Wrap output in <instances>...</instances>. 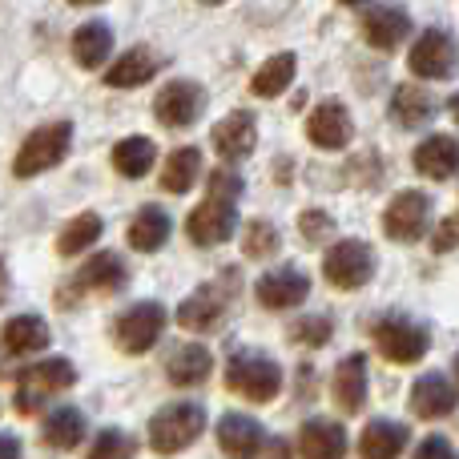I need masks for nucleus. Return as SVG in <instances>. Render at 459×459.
Instances as JSON below:
<instances>
[{
	"mask_svg": "<svg viewBox=\"0 0 459 459\" xmlns=\"http://www.w3.org/2000/svg\"><path fill=\"white\" fill-rule=\"evenodd\" d=\"M77 383V367L69 359H45V363H32L16 375V395L13 407L21 415H37L56 391H69Z\"/></svg>",
	"mask_w": 459,
	"mask_h": 459,
	"instance_id": "1",
	"label": "nucleus"
},
{
	"mask_svg": "<svg viewBox=\"0 0 459 459\" xmlns=\"http://www.w3.org/2000/svg\"><path fill=\"white\" fill-rule=\"evenodd\" d=\"M69 145H73L69 121H48V126L32 129V134L21 142L16 158H13V174L16 178H37V174H45V169L61 166V161L69 158Z\"/></svg>",
	"mask_w": 459,
	"mask_h": 459,
	"instance_id": "2",
	"label": "nucleus"
},
{
	"mask_svg": "<svg viewBox=\"0 0 459 459\" xmlns=\"http://www.w3.org/2000/svg\"><path fill=\"white\" fill-rule=\"evenodd\" d=\"M226 387L250 403H270L282 391V371L274 359L258 355V351H238L226 363Z\"/></svg>",
	"mask_w": 459,
	"mask_h": 459,
	"instance_id": "3",
	"label": "nucleus"
},
{
	"mask_svg": "<svg viewBox=\"0 0 459 459\" xmlns=\"http://www.w3.org/2000/svg\"><path fill=\"white\" fill-rule=\"evenodd\" d=\"M206 431V411L198 403H169L150 420V447L158 455H178Z\"/></svg>",
	"mask_w": 459,
	"mask_h": 459,
	"instance_id": "4",
	"label": "nucleus"
},
{
	"mask_svg": "<svg viewBox=\"0 0 459 459\" xmlns=\"http://www.w3.org/2000/svg\"><path fill=\"white\" fill-rule=\"evenodd\" d=\"M234 290H238V278H234V270H226L222 278H214V282L198 286V290H194L190 299L178 307V323H182L186 331H194V334L214 331V326L226 318Z\"/></svg>",
	"mask_w": 459,
	"mask_h": 459,
	"instance_id": "5",
	"label": "nucleus"
},
{
	"mask_svg": "<svg viewBox=\"0 0 459 459\" xmlns=\"http://www.w3.org/2000/svg\"><path fill=\"white\" fill-rule=\"evenodd\" d=\"M371 334H375L379 355L387 359V363H399V367L420 363V359L428 355V347H431L428 331H423L420 323H411L407 315H383L379 323L371 326Z\"/></svg>",
	"mask_w": 459,
	"mask_h": 459,
	"instance_id": "6",
	"label": "nucleus"
},
{
	"mask_svg": "<svg viewBox=\"0 0 459 459\" xmlns=\"http://www.w3.org/2000/svg\"><path fill=\"white\" fill-rule=\"evenodd\" d=\"M161 331H166V307L161 302H134L113 323V342L126 355H145L161 339Z\"/></svg>",
	"mask_w": 459,
	"mask_h": 459,
	"instance_id": "7",
	"label": "nucleus"
},
{
	"mask_svg": "<svg viewBox=\"0 0 459 459\" xmlns=\"http://www.w3.org/2000/svg\"><path fill=\"white\" fill-rule=\"evenodd\" d=\"M126 282H129L126 262H121L117 254H93V258H89L85 266L61 286L56 302H61V307H73L81 294H117Z\"/></svg>",
	"mask_w": 459,
	"mask_h": 459,
	"instance_id": "8",
	"label": "nucleus"
},
{
	"mask_svg": "<svg viewBox=\"0 0 459 459\" xmlns=\"http://www.w3.org/2000/svg\"><path fill=\"white\" fill-rule=\"evenodd\" d=\"M323 274L334 290H359V286H367V278L375 274L371 246L359 242V238H342V242H334L323 258Z\"/></svg>",
	"mask_w": 459,
	"mask_h": 459,
	"instance_id": "9",
	"label": "nucleus"
},
{
	"mask_svg": "<svg viewBox=\"0 0 459 459\" xmlns=\"http://www.w3.org/2000/svg\"><path fill=\"white\" fill-rule=\"evenodd\" d=\"M428 222H431V198L420 190L395 194L387 214H383V230H387V238H395V242H420V238L428 234Z\"/></svg>",
	"mask_w": 459,
	"mask_h": 459,
	"instance_id": "10",
	"label": "nucleus"
},
{
	"mask_svg": "<svg viewBox=\"0 0 459 459\" xmlns=\"http://www.w3.org/2000/svg\"><path fill=\"white\" fill-rule=\"evenodd\" d=\"M202 109H206V89H202L198 81H174V85H166L158 93V101H153V117L166 129L194 126V121L202 117Z\"/></svg>",
	"mask_w": 459,
	"mask_h": 459,
	"instance_id": "11",
	"label": "nucleus"
},
{
	"mask_svg": "<svg viewBox=\"0 0 459 459\" xmlns=\"http://www.w3.org/2000/svg\"><path fill=\"white\" fill-rule=\"evenodd\" d=\"M455 61H459L455 40H452V32H444V29H428L420 40H415L411 56H407L411 73H415V77H423V81H444V77H452V73H455Z\"/></svg>",
	"mask_w": 459,
	"mask_h": 459,
	"instance_id": "12",
	"label": "nucleus"
},
{
	"mask_svg": "<svg viewBox=\"0 0 459 459\" xmlns=\"http://www.w3.org/2000/svg\"><path fill=\"white\" fill-rule=\"evenodd\" d=\"M234 230H238V202L214 198V194H206V202H202V206L190 214V222H186V234H190L198 246L226 242Z\"/></svg>",
	"mask_w": 459,
	"mask_h": 459,
	"instance_id": "13",
	"label": "nucleus"
},
{
	"mask_svg": "<svg viewBox=\"0 0 459 459\" xmlns=\"http://www.w3.org/2000/svg\"><path fill=\"white\" fill-rule=\"evenodd\" d=\"M307 137L318 150H347L355 137V121H351L342 101H318L307 117Z\"/></svg>",
	"mask_w": 459,
	"mask_h": 459,
	"instance_id": "14",
	"label": "nucleus"
},
{
	"mask_svg": "<svg viewBox=\"0 0 459 459\" xmlns=\"http://www.w3.org/2000/svg\"><path fill=\"white\" fill-rule=\"evenodd\" d=\"M254 294H258V302L270 310H290V307H302V302H307L310 278L302 274L299 266H282V270L262 274L258 286H254Z\"/></svg>",
	"mask_w": 459,
	"mask_h": 459,
	"instance_id": "15",
	"label": "nucleus"
},
{
	"mask_svg": "<svg viewBox=\"0 0 459 459\" xmlns=\"http://www.w3.org/2000/svg\"><path fill=\"white\" fill-rule=\"evenodd\" d=\"M459 407V391L447 375L431 371V375H420L411 387V411L420 420H444Z\"/></svg>",
	"mask_w": 459,
	"mask_h": 459,
	"instance_id": "16",
	"label": "nucleus"
},
{
	"mask_svg": "<svg viewBox=\"0 0 459 459\" xmlns=\"http://www.w3.org/2000/svg\"><path fill=\"white\" fill-rule=\"evenodd\" d=\"M218 444H222V452L230 459H258L262 447H266V431H262V423L250 420V415L230 411V415H222V423H218Z\"/></svg>",
	"mask_w": 459,
	"mask_h": 459,
	"instance_id": "17",
	"label": "nucleus"
},
{
	"mask_svg": "<svg viewBox=\"0 0 459 459\" xmlns=\"http://www.w3.org/2000/svg\"><path fill=\"white\" fill-rule=\"evenodd\" d=\"M254 145H258V121H254V113H230L214 126V150L222 161H242L254 153Z\"/></svg>",
	"mask_w": 459,
	"mask_h": 459,
	"instance_id": "18",
	"label": "nucleus"
},
{
	"mask_svg": "<svg viewBox=\"0 0 459 459\" xmlns=\"http://www.w3.org/2000/svg\"><path fill=\"white\" fill-rule=\"evenodd\" d=\"M359 24H363L367 45H375V48H399L407 40V32H411V16H407L399 4L371 8V13H363Z\"/></svg>",
	"mask_w": 459,
	"mask_h": 459,
	"instance_id": "19",
	"label": "nucleus"
},
{
	"mask_svg": "<svg viewBox=\"0 0 459 459\" xmlns=\"http://www.w3.org/2000/svg\"><path fill=\"white\" fill-rule=\"evenodd\" d=\"M334 403L342 407V415H359L367 407V355H347L334 367L331 383Z\"/></svg>",
	"mask_w": 459,
	"mask_h": 459,
	"instance_id": "20",
	"label": "nucleus"
},
{
	"mask_svg": "<svg viewBox=\"0 0 459 459\" xmlns=\"http://www.w3.org/2000/svg\"><path fill=\"white\" fill-rule=\"evenodd\" d=\"M210 371H214V355L202 342H182L166 359V379L174 387H198V383L210 379Z\"/></svg>",
	"mask_w": 459,
	"mask_h": 459,
	"instance_id": "21",
	"label": "nucleus"
},
{
	"mask_svg": "<svg viewBox=\"0 0 459 459\" xmlns=\"http://www.w3.org/2000/svg\"><path fill=\"white\" fill-rule=\"evenodd\" d=\"M302 459H342L347 455V431L334 420H307L299 431Z\"/></svg>",
	"mask_w": 459,
	"mask_h": 459,
	"instance_id": "22",
	"label": "nucleus"
},
{
	"mask_svg": "<svg viewBox=\"0 0 459 459\" xmlns=\"http://www.w3.org/2000/svg\"><path fill=\"white\" fill-rule=\"evenodd\" d=\"M415 169H420L423 178H436V182L455 178L459 174V142L452 134H431L428 142L415 150Z\"/></svg>",
	"mask_w": 459,
	"mask_h": 459,
	"instance_id": "23",
	"label": "nucleus"
},
{
	"mask_svg": "<svg viewBox=\"0 0 459 459\" xmlns=\"http://www.w3.org/2000/svg\"><path fill=\"white\" fill-rule=\"evenodd\" d=\"M407 428L395 420H375L359 436V459H399L407 447Z\"/></svg>",
	"mask_w": 459,
	"mask_h": 459,
	"instance_id": "24",
	"label": "nucleus"
},
{
	"mask_svg": "<svg viewBox=\"0 0 459 459\" xmlns=\"http://www.w3.org/2000/svg\"><path fill=\"white\" fill-rule=\"evenodd\" d=\"M0 342H4V355H32V351H45L48 347V323L40 315H16L4 323Z\"/></svg>",
	"mask_w": 459,
	"mask_h": 459,
	"instance_id": "25",
	"label": "nucleus"
},
{
	"mask_svg": "<svg viewBox=\"0 0 459 459\" xmlns=\"http://www.w3.org/2000/svg\"><path fill=\"white\" fill-rule=\"evenodd\" d=\"M161 69V61L150 53V48H129V53L117 56L109 73H105V85L109 89H137Z\"/></svg>",
	"mask_w": 459,
	"mask_h": 459,
	"instance_id": "26",
	"label": "nucleus"
},
{
	"mask_svg": "<svg viewBox=\"0 0 459 459\" xmlns=\"http://www.w3.org/2000/svg\"><path fill=\"white\" fill-rule=\"evenodd\" d=\"M109 53H113V32L105 21H85L73 32V61H77L81 69H97Z\"/></svg>",
	"mask_w": 459,
	"mask_h": 459,
	"instance_id": "27",
	"label": "nucleus"
},
{
	"mask_svg": "<svg viewBox=\"0 0 459 459\" xmlns=\"http://www.w3.org/2000/svg\"><path fill=\"white\" fill-rule=\"evenodd\" d=\"M40 439H45V447L73 452V447L85 439V415H81L77 407H56L45 420V428H40Z\"/></svg>",
	"mask_w": 459,
	"mask_h": 459,
	"instance_id": "28",
	"label": "nucleus"
},
{
	"mask_svg": "<svg viewBox=\"0 0 459 459\" xmlns=\"http://www.w3.org/2000/svg\"><path fill=\"white\" fill-rule=\"evenodd\" d=\"M169 230H174V222H169V214L161 206H145L142 214L134 218V226H129V246L142 254H153L166 246Z\"/></svg>",
	"mask_w": 459,
	"mask_h": 459,
	"instance_id": "29",
	"label": "nucleus"
},
{
	"mask_svg": "<svg viewBox=\"0 0 459 459\" xmlns=\"http://www.w3.org/2000/svg\"><path fill=\"white\" fill-rule=\"evenodd\" d=\"M153 161H158V145L150 142V137H121L117 145H113V169L126 178H145L153 169Z\"/></svg>",
	"mask_w": 459,
	"mask_h": 459,
	"instance_id": "30",
	"label": "nucleus"
},
{
	"mask_svg": "<svg viewBox=\"0 0 459 459\" xmlns=\"http://www.w3.org/2000/svg\"><path fill=\"white\" fill-rule=\"evenodd\" d=\"M202 174V153L194 145H182L166 158V169H161V190L166 194H186Z\"/></svg>",
	"mask_w": 459,
	"mask_h": 459,
	"instance_id": "31",
	"label": "nucleus"
},
{
	"mask_svg": "<svg viewBox=\"0 0 459 459\" xmlns=\"http://www.w3.org/2000/svg\"><path fill=\"white\" fill-rule=\"evenodd\" d=\"M391 117L407 129L423 126L431 117V93L423 85H399L395 97H391Z\"/></svg>",
	"mask_w": 459,
	"mask_h": 459,
	"instance_id": "32",
	"label": "nucleus"
},
{
	"mask_svg": "<svg viewBox=\"0 0 459 459\" xmlns=\"http://www.w3.org/2000/svg\"><path fill=\"white\" fill-rule=\"evenodd\" d=\"M294 69H299L294 53H278V56H270V61L250 77V89H254L258 97H278V93H282V89L294 81Z\"/></svg>",
	"mask_w": 459,
	"mask_h": 459,
	"instance_id": "33",
	"label": "nucleus"
},
{
	"mask_svg": "<svg viewBox=\"0 0 459 459\" xmlns=\"http://www.w3.org/2000/svg\"><path fill=\"white\" fill-rule=\"evenodd\" d=\"M101 230H105V226H101V218L89 214V210H85V214H77L69 226L61 230V238H56V250H61L65 258H73V254H81L85 246H93L97 238H101Z\"/></svg>",
	"mask_w": 459,
	"mask_h": 459,
	"instance_id": "34",
	"label": "nucleus"
},
{
	"mask_svg": "<svg viewBox=\"0 0 459 459\" xmlns=\"http://www.w3.org/2000/svg\"><path fill=\"white\" fill-rule=\"evenodd\" d=\"M137 455V444L129 431H117V428H105L101 436L93 439V447L85 452V459H134Z\"/></svg>",
	"mask_w": 459,
	"mask_h": 459,
	"instance_id": "35",
	"label": "nucleus"
},
{
	"mask_svg": "<svg viewBox=\"0 0 459 459\" xmlns=\"http://www.w3.org/2000/svg\"><path fill=\"white\" fill-rule=\"evenodd\" d=\"M334 334V323L326 315H302L290 323V342L299 347H326Z\"/></svg>",
	"mask_w": 459,
	"mask_h": 459,
	"instance_id": "36",
	"label": "nucleus"
},
{
	"mask_svg": "<svg viewBox=\"0 0 459 459\" xmlns=\"http://www.w3.org/2000/svg\"><path fill=\"white\" fill-rule=\"evenodd\" d=\"M242 250H246V258H270L278 250V230L270 222H246Z\"/></svg>",
	"mask_w": 459,
	"mask_h": 459,
	"instance_id": "37",
	"label": "nucleus"
},
{
	"mask_svg": "<svg viewBox=\"0 0 459 459\" xmlns=\"http://www.w3.org/2000/svg\"><path fill=\"white\" fill-rule=\"evenodd\" d=\"M299 230H302V238H307L310 246H318V242H326V238L334 234V218L326 214V210H302Z\"/></svg>",
	"mask_w": 459,
	"mask_h": 459,
	"instance_id": "38",
	"label": "nucleus"
},
{
	"mask_svg": "<svg viewBox=\"0 0 459 459\" xmlns=\"http://www.w3.org/2000/svg\"><path fill=\"white\" fill-rule=\"evenodd\" d=\"M210 194H214V198L238 202L242 198V178H238L234 169H214V174H210Z\"/></svg>",
	"mask_w": 459,
	"mask_h": 459,
	"instance_id": "39",
	"label": "nucleus"
},
{
	"mask_svg": "<svg viewBox=\"0 0 459 459\" xmlns=\"http://www.w3.org/2000/svg\"><path fill=\"white\" fill-rule=\"evenodd\" d=\"M455 246H459V214H447L436 234H431V250L447 254V250H455Z\"/></svg>",
	"mask_w": 459,
	"mask_h": 459,
	"instance_id": "40",
	"label": "nucleus"
},
{
	"mask_svg": "<svg viewBox=\"0 0 459 459\" xmlns=\"http://www.w3.org/2000/svg\"><path fill=\"white\" fill-rule=\"evenodd\" d=\"M415 459H459V452L447 439H439V436H428L420 447H415Z\"/></svg>",
	"mask_w": 459,
	"mask_h": 459,
	"instance_id": "41",
	"label": "nucleus"
},
{
	"mask_svg": "<svg viewBox=\"0 0 459 459\" xmlns=\"http://www.w3.org/2000/svg\"><path fill=\"white\" fill-rule=\"evenodd\" d=\"M262 459H294L290 455V444H286V439H266V447H262Z\"/></svg>",
	"mask_w": 459,
	"mask_h": 459,
	"instance_id": "42",
	"label": "nucleus"
},
{
	"mask_svg": "<svg viewBox=\"0 0 459 459\" xmlns=\"http://www.w3.org/2000/svg\"><path fill=\"white\" fill-rule=\"evenodd\" d=\"M0 459H21V439L0 431Z\"/></svg>",
	"mask_w": 459,
	"mask_h": 459,
	"instance_id": "43",
	"label": "nucleus"
},
{
	"mask_svg": "<svg viewBox=\"0 0 459 459\" xmlns=\"http://www.w3.org/2000/svg\"><path fill=\"white\" fill-rule=\"evenodd\" d=\"M447 113H452V117H455V121H459V93H455V97H452V101H447Z\"/></svg>",
	"mask_w": 459,
	"mask_h": 459,
	"instance_id": "44",
	"label": "nucleus"
},
{
	"mask_svg": "<svg viewBox=\"0 0 459 459\" xmlns=\"http://www.w3.org/2000/svg\"><path fill=\"white\" fill-rule=\"evenodd\" d=\"M4 290H8V274H4V262H0V299H4Z\"/></svg>",
	"mask_w": 459,
	"mask_h": 459,
	"instance_id": "45",
	"label": "nucleus"
},
{
	"mask_svg": "<svg viewBox=\"0 0 459 459\" xmlns=\"http://www.w3.org/2000/svg\"><path fill=\"white\" fill-rule=\"evenodd\" d=\"M69 4H77V8H89V4H105V0H69Z\"/></svg>",
	"mask_w": 459,
	"mask_h": 459,
	"instance_id": "46",
	"label": "nucleus"
},
{
	"mask_svg": "<svg viewBox=\"0 0 459 459\" xmlns=\"http://www.w3.org/2000/svg\"><path fill=\"white\" fill-rule=\"evenodd\" d=\"M202 4H226V0H202Z\"/></svg>",
	"mask_w": 459,
	"mask_h": 459,
	"instance_id": "47",
	"label": "nucleus"
},
{
	"mask_svg": "<svg viewBox=\"0 0 459 459\" xmlns=\"http://www.w3.org/2000/svg\"><path fill=\"white\" fill-rule=\"evenodd\" d=\"M342 4H363V0H342Z\"/></svg>",
	"mask_w": 459,
	"mask_h": 459,
	"instance_id": "48",
	"label": "nucleus"
},
{
	"mask_svg": "<svg viewBox=\"0 0 459 459\" xmlns=\"http://www.w3.org/2000/svg\"><path fill=\"white\" fill-rule=\"evenodd\" d=\"M455 375H459V355H455Z\"/></svg>",
	"mask_w": 459,
	"mask_h": 459,
	"instance_id": "49",
	"label": "nucleus"
},
{
	"mask_svg": "<svg viewBox=\"0 0 459 459\" xmlns=\"http://www.w3.org/2000/svg\"><path fill=\"white\" fill-rule=\"evenodd\" d=\"M0 375H4V367H0Z\"/></svg>",
	"mask_w": 459,
	"mask_h": 459,
	"instance_id": "50",
	"label": "nucleus"
}]
</instances>
